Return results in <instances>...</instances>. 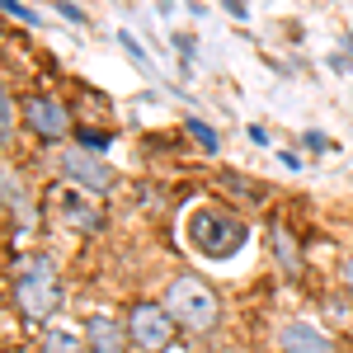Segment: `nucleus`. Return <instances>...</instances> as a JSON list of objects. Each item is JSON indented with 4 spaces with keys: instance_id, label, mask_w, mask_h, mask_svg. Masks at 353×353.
I'll list each match as a JSON object with an SVG mask.
<instances>
[{
    "instance_id": "nucleus-1",
    "label": "nucleus",
    "mask_w": 353,
    "mask_h": 353,
    "mask_svg": "<svg viewBox=\"0 0 353 353\" xmlns=\"http://www.w3.org/2000/svg\"><path fill=\"white\" fill-rule=\"evenodd\" d=\"M10 301L24 321H48L57 306H61V278H57V259L33 250V254H19L14 259V288H10Z\"/></svg>"
},
{
    "instance_id": "nucleus-2",
    "label": "nucleus",
    "mask_w": 353,
    "mask_h": 353,
    "mask_svg": "<svg viewBox=\"0 0 353 353\" xmlns=\"http://www.w3.org/2000/svg\"><path fill=\"white\" fill-rule=\"evenodd\" d=\"M161 306L170 311L174 325L193 330V334H208V330H217V321H221V297L198 278V273H179V278L170 283V292H165Z\"/></svg>"
},
{
    "instance_id": "nucleus-3",
    "label": "nucleus",
    "mask_w": 353,
    "mask_h": 353,
    "mask_svg": "<svg viewBox=\"0 0 353 353\" xmlns=\"http://www.w3.org/2000/svg\"><path fill=\"white\" fill-rule=\"evenodd\" d=\"M189 241L208 259H231L245 245V221L231 217L226 208H198L193 221H189Z\"/></svg>"
},
{
    "instance_id": "nucleus-4",
    "label": "nucleus",
    "mask_w": 353,
    "mask_h": 353,
    "mask_svg": "<svg viewBox=\"0 0 353 353\" xmlns=\"http://www.w3.org/2000/svg\"><path fill=\"white\" fill-rule=\"evenodd\" d=\"M128 334H132V344L141 353H161L170 344V334H174V321H170V311L156 306V301H137L132 316H128Z\"/></svg>"
},
{
    "instance_id": "nucleus-5",
    "label": "nucleus",
    "mask_w": 353,
    "mask_h": 353,
    "mask_svg": "<svg viewBox=\"0 0 353 353\" xmlns=\"http://www.w3.org/2000/svg\"><path fill=\"white\" fill-rule=\"evenodd\" d=\"M61 170H66L85 193H109L113 184H118L113 165L104 161V156H94L90 146H66V151H61Z\"/></svg>"
},
{
    "instance_id": "nucleus-6",
    "label": "nucleus",
    "mask_w": 353,
    "mask_h": 353,
    "mask_svg": "<svg viewBox=\"0 0 353 353\" xmlns=\"http://www.w3.org/2000/svg\"><path fill=\"white\" fill-rule=\"evenodd\" d=\"M24 123H28V132L43 137V141H61L71 132V113L52 94H24Z\"/></svg>"
},
{
    "instance_id": "nucleus-7",
    "label": "nucleus",
    "mask_w": 353,
    "mask_h": 353,
    "mask_svg": "<svg viewBox=\"0 0 353 353\" xmlns=\"http://www.w3.org/2000/svg\"><path fill=\"white\" fill-rule=\"evenodd\" d=\"M278 353H339V349H334V339L321 325L292 321V325L278 330Z\"/></svg>"
},
{
    "instance_id": "nucleus-8",
    "label": "nucleus",
    "mask_w": 353,
    "mask_h": 353,
    "mask_svg": "<svg viewBox=\"0 0 353 353\" xmlns=\"http://www.w3.org/2000/svg\"><path fill=\"white\" fill-rule=\"evenodd\" d=\"M128 344H132L128 325H118L109 316H90L85 321V349L90 353H128Z\"/></svg>"
},
{
    "instance_id": "nucleus-9",
    "label": "nucleus",
    "mask_w": 353,
    "mask_h": 353,
    "mask_svg": "<svg viewBox=\"0 0 353 353\" xmlns=\"http://www.w3.org/2000/svg\"><path fill=\"white\" fill-rule=\"evenodd\" d=\"M5 208L19 212L24 226H28V189H24V179L14 174V165H5Z\"/></svg>"
},
{
    "instance_id": "nucleus-10",
    "label": "nucleus",
    "mask_w": 353,
    "mask_h": 353,
    "mask_svg": "<svg viewBox=\"0 0 353 353\" xmlns=\"http://www.w3.org/2000/svg\"><path fill=\"white\" fill-rule=\"evenodd\" d=\"M66 217L76 221V226H81V231H99V212H94V208H85L81 198H66Z\"/></svg>"
},
{
    "instance_id": "nucleus-11",
    "label": "nucleus",
    "mask_w": 353,
    "mask_h": 353,
    "mask_svg": "<svg viewBox=\"0 0 353 353\" xmlns=\"http://www.w3.org/2000/svg\"><path fill=\"white\" fill-rule=\"evenodd\" d=\"M43 353H85V349H81L76 334H66V330H48V334H43Z\"/></svg>"
},
{
    "instance_id": "nucleus-12",
    "label": "nucleus",
    "mask_w": 353,
    "mask_h": 353,
    "mask_svg": "<svg viewBox=\"0 0 353 353\" xmlns=\"http://www.w3.org/2000/svg\"><path fill=\"white\" fill-rule=\"evenodd\" d=\"M273 254H278V259L288 264V273H297V269H301V259H297V245H292V236H288L283 226L273 231Z\"/></svg>"
},
{
    "instance_id": "nucleus-13",
    "label": "nucleus",
    "mask_w": 353,
    "mask_h": 353,
    "mask_svg": "<svg viewBox=\"0 0 353 353\" xmlns=\"http://www.w3.org/2000/svg\"><path fill=\"white\" fill-rule=\"evenodd\" d=\"M0 113H5V118H0V137H5V146H10V141H14V94H10V90L0 94Z\"/></svg>"
},
{
    "instance_id": "nucleus-14",
    "label": "nucleus",
    "mask_w": 353,
    "mask_h": 353,
    "mask_svg": "<svg viewBox=\"0 0 353 353\" xmlns=\"http://www.w3.org/2000/svg\"><path fill=\"white\" fill-rule=\"evenodd\" d=\"M189 132L198 137V141H203V146H208V151H217V132H212V128H203V123H198V118H189Z\"/></svg>"
},
{
    "instance_id": "nucleus-15",
    "label": "nucleus",
    "mask_w": 353,
    "mask_h": 353,
    "mask_svg": "<svg viewBox=\"0 0 353 353\" xmlns=\"http://www.w3.org/2000/svg\"><path fill=\"white\" fill-rule=\"evenodd\" d=\"M5 14H10V19H24V24H38V14H33V10H24V5H14V0L5 5Z\"/></svg>"
},
{
    "instance_id": "nucleus-16",
    "label": "nucleus",
    "mask_w": 353,
    "mask_h": 353,
    "mask_svg": "<svg viewBox=\"0 0 353 353\" xmlns=\"http://www.w3.org/2000/svg\"><path fill=\"white\" fill-rule=\"evenodd\" d=\"M61 14H66L71 24H85V10H81V5H61Z\"/></svg>"
},
{
    "instance_id": "nucleus-17",
    "label": "nucleus",
    "mask_w": 353,
    "mask_h": 353,
    "mask_svg": "<svg viewBox=\"0 0 353 353\" xmlns=\"http://www.w3.org/2000/svg\"><path fill=\"white\" fill-rule=\"evenodd\" d=\"M344 288H349V297H353V254L344 259Z\"/></svg>"
}]
</instances>
